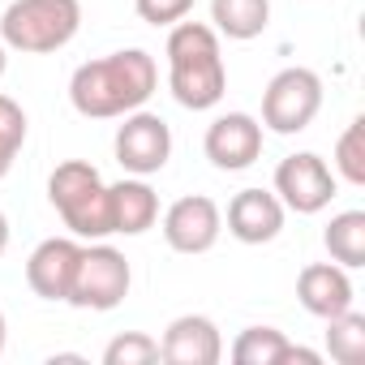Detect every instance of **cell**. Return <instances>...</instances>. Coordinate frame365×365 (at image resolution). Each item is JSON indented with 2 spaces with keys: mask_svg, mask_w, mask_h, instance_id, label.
Wrapping results in <instances>:
<instances>
[{
  "mask_svg": "<svg viewBox=\"0 0 365 365\" xmlns=\"http://www.w3.org/2000/svg\"><path fill=\"white\" fill-rule=\"evenodd\" d=\"M82 31V5L78 0H14L0 14V43L26 52V56H48L73 43Z\"/></svg>",
  "mask_w": 365,
  "mask_h": 365,
  "instance_id": "obj_4",
  "label": "cell"
},
{
  "mask_svg": "<svg viewBox=\"0 0 365 365\" xmlns=\"http://www.w3.org/2000/svg\"><path fill=\"white\" fill-rule=\"evenodd\" d=\"M224 232V211L207 194H185L163 211V241L176 254H207Z\"/></svg>",
  "mask_w": 365,
  "mask_h": 365,
  "instance_id": "obj_9",
  "label": "cell"
},
{
  "mask_svg": "<svg viewBox=\"0 0 365 365\" xmlns=\"http://www.w3.org/2000/svg\"><path fill=\"white\" fill-rule=\"evenodd\" d=\"M322 245H327L331 262H339V267H348V271L365 267V211H339V215L327 224Z\"/></svg>",
  "mask_w": 365,
  "mask_h": 365,
  "instance_id": "obj_18",
  "label": "cell"
},
{
  "mask_svg": "<svg viewBox=\"0 0 365 365\" xmlns=\"http://www.w3.org/2000/svg\"><path fill=\"white\" fill-rule=\"evenodd\" d=\"M112 150H116V163L133 176H155L168 168L172 159V129L163 116L155 112H125L120 116V129L112 138Z\"/></svg>",
  "mask_w": 365,
  "mask_h": 365,
  "instance_id": "obj_7",
  "label": "cell"
},
{
  "mask_svg": "<svg viewBox=\"0 0 365 365\" xmlns=\"http://www.w3.org/2000/svg\"><path fill=\"white\" fill-rule=\"evenodd\" d=\"M159 356L168 365H220L224 335L207 314H180L168 322V331L159 339Z\"/></svg>",
  "mask_w": 365,
  "mask_h": 365,
  "instance_id": "obj_11",
  "label": "cell"
},
{
  "mask_svg": "<svg viewBox=\"0 0 365 365\" xmlns=\"http://www.w3.org/2000/svg\"><path fill=\"white\" fill-rule=\"evenodd\" d=\"M5 69H9V52H5V43H0V78H5Z\"/></svg>",
  "mask_w": 365,
  "mask_h": 365,
  "instance_id": "obj_25",
  "label": "cell"
},
{
  "mask_svg": "<svg viewBox=\"0 0 365 365\" xmlns=\"http://www.w3.org/2000/svg\"><path fill=\"white\" fill-rule=\"evenodd\" d=\"M327 352L339 365H356L365 356V314L344 309V314L327 318Z\"/></svg>",
  "mask_w": 365,
  "mask_h": 365,
  "instance_id": "obj_19",
  "label": "cell"
},
{
  "mask_svg": "<svg viewBox=\"0 0 365 365\" xmlns=\"http://www.w3.org/2000/svg\"><path fill=\"white\" fill-rule=\"evenodd\" d=\"M318 112H322V78L305 65L279 69L262 91V129H271V133L292 138V133L309 129Z\"/></svg>",
  "mask_w": 365,
  "mask_h": 365,
  "instance_id": "obj_5",
  "label": "cell"
},
{
  "mask_svg": "<svg viewBox=\"0 0 365 365\" xmlns=\"http://www.w3.org/2000/svg\"><path fill=\"white\" fill-rule=\"evenodd\" d=\"M228 232L241 245H267L284 232V202L271 190H241L228 202Z\"/></svg>",
  "mask_w": 365,
  "mask_h": 365,
  "instance_id": "obj_13",
  "label": "cell"
},
{
  "mask_svg": "<svg viewBox=\"0 0 365 365\" xmlns=\"http://www.w3.org/2000/svg\"><path fill=\"white\" fill-rule=\"evenodd\" d=\"M275 198L284 202V211L318 215V211H327L331 198H335V172H331L327 159L314 155V150L288 155V159L275 168Z\"/></svg>",
  "mask_w": 365,
  "mask_h": 365,
  "instance_id": "obj_8",
  "label": "cell"
},
{
  "mask_svg": "<svg viewBox=\"0 0 365 365\" xmlns=\"http://www.w3.org/2000/svg\"><path fill=\"white\" fill-rule=\"evenodd\" d=\"M22 142H26V112H22L18 99L0 95V180L9 176V168H14Z\"/></svg>",
  "mask_w": 365,
  "mask_h": 365,
  "instance_id": "obj_21",
  "label": "cell"
},
{
  "mask_svg": "<svg viewBox=\"0 0 365 365\" xmlns=\"http://www.w3.org/2000/svg\"><path fill=\"white\" fill-rule=\"evenodd\" d=\"M0 352H5V314H0Z\"/></svg>",
  "mask_w": 365,
  "mask_h": 365,
  "instance_id": "obj_26",
  "label": "cell"
},
{
  "mask_svg": "<svg viewBox=\"0 0 365 365\" xmlns=\"http://www.w3.org/2000/svg\"><path fill=\"white\" fill-rule=\"evenodd\" d=\"M9 250V220H5V211H0V254Z\"/></svg>",
  "mask_w": 365,
  "mask_h": 365,
  "instance_id": "obj_24",
  "label": "cell"
},
{
  "mask_svg": "<svg viewBox=\"0 0 365 365\" xmlns=\"http://www.w3.org/2000/svg\"><path fill=\"white\" fill-rule=\"evenodd\" d=\"M211 22L215 35L250 43L271 26V0H211Z\"/></svg>",
  "mask_w": 365,
  "mask_h": 365,
  "instance_id": "obj_17",
  "label": "cell"
},
{
  "mask_svg": "<svg viewBox=\"0 0 365 365\" xmlns=\"http://www.w3.org/2000/svg\"><path fill=\"white\" fill-rule=\"evenodd\" d=\"M150 361H159V339L142 331H125L103 348V365H150Z\"/></svg>",
  "mask_w": 365,
  "mask_h": 365,
  "instance_id": "obj_22",
  "label": "cell"
},
{
  "mask_svg": "<svg viewBox=\"0 0 365 365\" xmlns=\"http://www.w3.org/2000/svg\"><path fill=\"white\" fill-rule=\"evenodd\" d=\"M335 172L348 185H365V116H356L335 138Z\"/></svg>",
  "mask_w": 365,
  "mask_h": 365,
  "instance_id": "obj_20",
  "label": "cell"
},
{
  "mask_svg": "<svg viewBox=\"0 0 365 365\" xmlns=\"http://www.w3.org/2000/svg\"><path fill=\"white\" fill-rule=\"evenodd\" d=\"M82 245L73 237H48L35 245V254L26 258V284L35 297L43 301H69V284L78 271Z\"/></svg>",
  "mask_w": 365,
  "mask_h": 365,
  "instance_id": "obj_12",
  "label": "cell"
},
{
  "mask_svg": "<svg viewBox=\"0 0 365 365\" xmlns=\"http://www.w3.org/2000/svg\"><path fill=\"white\" fill-rule=\"evenodd\" d=\"M168 86L172 99L190 112H211L228 91V69L220 35L207 22H176L168 31Z\"/></svg>",
  "mask_w": 365,
  "mask_h": 365,
  "instance_id": "obj_2",
  "label": "cell"
},
{
  "mask_svg": "<svg viewBox=\"0 0 365 365\" xmlns=\"http://www.w3.org/2000/svg\"><path fill=\"white\" fill-rule=\"evenodd\" d=\"M352 279H348V267L339 262H309L301 275H297V301L314 314V318H335L344 309H352Z\"/></svg>",
  "mask_w": 365,
  "mask_h": 365,
  "instance_id": "obj_14",
  "label": "cell"
},
{
  "mask_svg": "<svg viewBox=\"0 0 365 365\" xmlns=\"http://www.w3.org/2000/svg\"><path fill=\"white\" fill-rule=\"evenodd\" d=\"M48 202L56 207V215L65 220V228L78 241H103L112 237V220H108V185L95 163L86 159H65L56 163V172L48 176Z\"/></svg>",
  "mask_w": 365,
  "mask_h": 365,
  "instance_id": "obj_3",
  "label": "cell"
},
{
  "mask_svg": "<svg viewBox=\"0 0 365 365\" xmlns=\"http://www.w3.org/2000/svg\"><path fill=\"white\" fill-rule=\"evenodd\" d=\"M202 150L220 172L254 168L258 155H262V120H254L250 112H224L207 125Z\"/></svg>",
  "mask_w": 365,
  "mask_h": 365,
  "instance_id": "obj_10",
  "label": "cell"
},
{
  "mask_svg": "<svg viewBox=\"0 0 365 365\" xmlns=\"http://www.w3.org/2000/svg\"><path fill=\"white\" fill-rule=\"evenodd\" d=\"M108 220H112V232H120V237H142L146 228H155L159 194L146 185V176L108 185Z\"/></svg>",
  "mask_w": 365,
  "mask_h": 365,
  "instance_id": "obj_15",
  "label": "cell"
},
{
  "mask_svg": "<svg viewBox=\"0 0 365 365\" xmlns=\"http://www.w3.org/2000/svg\"><path fill=\"white\" fill-rule=\"evenodd\" d=\"M133 9H138V18L150 22V26H176V22L190 18L194 0H133Z\"/></svg>",
  "mask_w": 365,
  "mask_h": 365,
  "instance_id": "obj_23",
  "label": "cell"
},
{
  "mask_svg": "<svg viewBox=\"0 0 365 365\" xmlns=\"http://www.w3.org/2000/svg\"><path fill=\"white\" fill-rule=\"evenodd\" d=\"M232 361L237 365H288V361H301V365H318L322 356L314 348H301L292 344L284 331L275 327H245L237 339H232Z\"/></svg>",
  "mask_w": 365,
  "mask_h": 365,
  "instance_id": "obj_16",
  "label": "cell"
},
{
  "mask_svg": "<svg viewBox=\"0 0 365 365\" xmlns=\"http://www.w3.org/2000/svg\"><path fill=\"white\" fill-rule=\"evenodd\" d=\"M159 86L155 56L142 48H125L99 61H86L69 78V103L86 120H116L125 112H138Z\"/></svg>",
  "mask_w": 365,
  "mask_h": 365,
  "instance_id": "obj_1",
  "label": "cell"
},
{
  "mask_svg": "<svg viewBox=\"0 0 365 365\" xmlns=\"http://www.w3.org/2000/svg\"><path fill=\"white\" fill-rule=\"evenodd\" d=\"M129 284H133V271H129V258L120 250H112V245H82V258H78V271H73L65 305L108 314V309H116L129 297Z\"/></svg>",
  "mask_w": 365,
  "mask_h": 365,
  "instance_id": "obj_6",
  "label": "cell"
}]
</instances>
